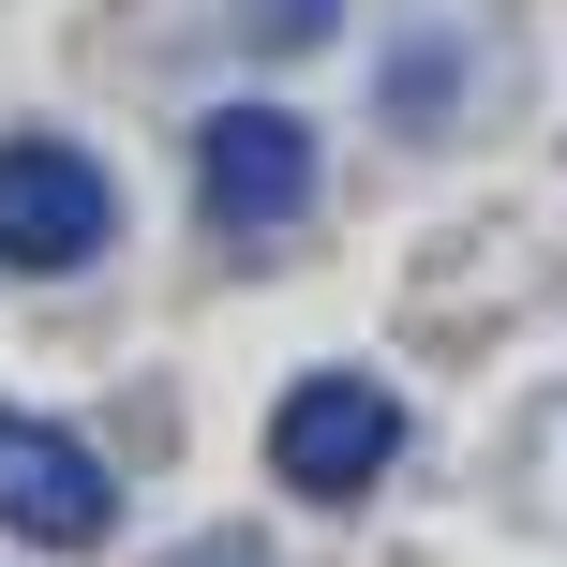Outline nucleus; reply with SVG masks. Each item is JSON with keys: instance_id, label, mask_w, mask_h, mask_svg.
Listing matches in <instances>:
<instances>
[{"instance_id": "1", "label": "nucleus", "mask_w": 567, "mask_h": 567, "mask_svg": "<svg viewBox=\"0 0 567 567\" xmlns=\"http://www.w3.org/2000/svg\"><path fill=\"white\" fill-rule=\"evenodd\" d=\"M389 463H403V389H373V373H299L269 403V478L299 508H359Z\"/></svg>"}, {"instance_id": "2", "label": "nucleus", "mask_w": 567, "mask_h": 567, "mask_svg": "<svg viewBox=\"0 0 567 567\" xmlns=\"http://www.w3.org/2000/svg\"><path fill=\"white\" fill-rule=\"evenodd\" d=\"M313 179H329V165H313V120L269 105V90H239V105L195 120V209H209L225 239H284V225L313 209Z\"/></svg>"}, {"instance_id": "3", "label": "nucleus", "mask_w": 567, "mask_h": 567, "mask_svg": "<svg viewBox=\"0 0 567 567\" xmlns=\"http://www.w3.org/2000/svg\"><path fill=\"white\" fill-rule=\"evenodd\" d=\"M120 239V179L75 135H0V269H90Z\"/></svg>"}, {"instance_id": "4", "label": "nucleus", "mask_w": 567, "mask_h": 567, "mask_svg": "<svg viewBox=\"0 0 567 567\" xmlns=\"http://www.w3.org/2000/svg\"><path fill=\"white\" fill-rule=\"evenodd\" d=\"M0 538H30V553H105L120 538L105 449L60 433V419H30V403H0Z\"/></svg>"}, {"instance_id": "5", "label": "nucleus", "mask_w": 567, "mask_h": 567, "mask_svg": "<svg viewBox=\"0 0 567 567\" xmlns=\"http://www.w3.org/2000/svg\"><path fill=\"white\" fill-rule=\"evenodd\" d=\"M329 30H343V0H239V45H329Z\"/></svg>"}, {"instance_id": "6", "label": "nucleus", "mask_w": 567, "mask_h": 567, "mask_svg": "<svg viewBox=\"0 0 567 567\" xmlns=\"http://www.w3.org/2000/svg\"><path fill=\"white\" fill-rule=\"evenodd\" d=\"M195 567H255V538H209V553H195Z\"/></svg>"}]
</instances>
